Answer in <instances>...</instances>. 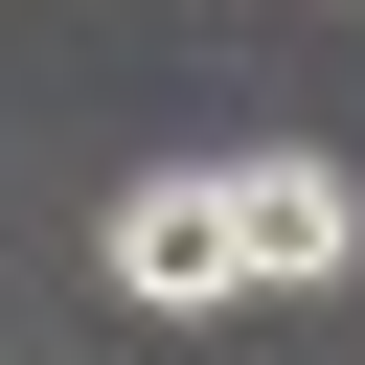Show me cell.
<instances>
[{
    "label": "cell",
    "mask_w": 365,
    "mask_h": 365,
    "mask_svg": "<svg viewBox=\"0 0 365 365\" xmlns=\"http://www.w3.org/2000/svg\"><path fill=\"white\" fill-rule=\"evenodd\" d=\"M228 205H251V297H342L365 274V182L342 160H228Z\"/></svg>",
    "instance_id": "obj_2"
},
{
    "label": "cell",
    "mask_w": 365,
    "mask_h": 365,
    "mask_svg": "<svg viewBox=\"0 0 365 365\" xmlns=\"http://www.w3.org/2000/svg\"><path fill=\"white\" fill-rule=\"evenodd\" d=\"M91 274H114L137 319H228V297H251V205H228V160H160V182H114Z\"/></svg>",
    "instance_id": "obj_1"
}]
</instances>
